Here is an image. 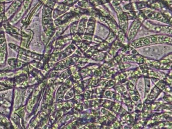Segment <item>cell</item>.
Returning a JSON list of instances; mask_svg holds the SVG:
<instances>
[{"label":"cell","instance_id":"1","mask_svg":"<svg viewBox=\"0 0 172 129\" xmlns=\"http://www.w3.org/2000/svg\"><path fill=\"white\" fill-rule=\"evenodd\" d=\"M161 37L160 35H154L152 37L141 38L140 40H137L132 42L131 45L135 48H139L141 46H146L147 45H152L155 43H161Z\"/></svg>","mask_w":172,"mask_h":129},{"label":"cell","instance_id":"2","mask_svg":"<svg viewBox=\"0 0 172 129\" xmlns=\"http://www.w3.org/2000/svg\"><path fill=\"white\" fill-rule=\"evenodd\" d=\"M7 45L3 32H0V64L5 63L7 57Z\"/></svg>","mask_w":172,"mask_h":129},{"label":"cell","instance_id":"3","mask_svg":"<svg viewBox=\"0 0 172 129\" xmlns=\"http://www.w3.org/2000/svg\"><path fill=\"white\" fill-rule=\"evenodd\" d=\"M145 26L147 27L149 30H152V32H165L167 33H171L172 32V29L170 26H161V25H154L149 22L145 23Z\"/></svg>","mask_w":172,"mask_h":129},{"label":"cell","instance_id":"4","mask_svg":"<svg viewBox=\"0 0 172 129\" xmlns=\"http://www.w3.org/2000/svg\"><path fill=\"white\" fill-rule=\"evenodd\" d=\"M3 25L7 33H9L17 40L21 38V32L19 29L15 28L8 23H4Z\"/></svg>","mask_w":172,"mask_h":129},{"label":"cell","instance_id":"5","mask_svg":"<svg viewBox=\"0 0 172 129\" xmlns=\"http://www.w3.org/2000/svg\"><path fill=\"white\" fill-rule=\"evenodd\" d=\"M27 34L23 32H21L22 39H21V45L23 47H28L29 44L31 41L33 34H34L33 32L30 30H27Z\"/></svg>","mask_w":172,"mask_h":129},{"label":"cell","instance_id":"6","mask_svg":"<svg viewBox=\"0 0 172 129\" xmlns=\"http://www.w3.org/2000/svg\"><path fill=\"white\" fill-rule=\"evenodd\" d=\"M141 26V22L139 20H135L132 23L130 30L129 32L128 38L131 40L134 38Z\"/></svg>","mask_w":172,"mask_h":129},{"label":"cell","instance_id":"7","mask_svg":"<svg viewBox=\"0 0 172 129\" xmlns=\"http://www.w3.org/2000/svg\"><path fill=\"white\" fill-rule=\"evenodd\" d=\"M21 3H22V0H16L15 2L10 6V8H9L6 13L5 16L10 17L12 14L13 15V14L15 13V11L21 5Z\"/></svg>","mask_w":172,"mask_h":129},{"label":"cell","instance_id":"8","mask_svg":"<svg viewBox=\"0 0 172 129\" xmlns=\"http://www.w3.org/2000/svg\"><path fill=\"white\" fill-rule=\"evenodd\" d=\"M73 16V14L72 12L65 14L63 16L61 17L60 18H59L57 20L55 21L56 25L57 26L62 25L64 23H66V22L68 21Z\"/></svg>","mask_w":172,"mask_h":129},{"label":"cell","instance_id":"9","mask_svg":"<svg viewBox=\"0 0 172 129\" xmlns=\"http://www.w3.org/2000/svg\"><path fill=\"white\" fill-rule=\"evenodd\" d=\"M72 63V58H69L67 60L58 63L56 65V66L55 68V70H62L65 69L69 66H70Z\"/></svg>","mask_w":172,"mask_h":129},{"label":"cell","instance_id":"10","mask_svg":"<svg viewBox=\"0 0 172 129\" xmlns=\"http://www.w3.org/2000/svg\"><path fill=\"white\" fill-rule=\"evenodd\" d=\"M8 63L13 68H18V69L22 68V67L24 66L26 64L23 61H21L20 60H17L16 59H13L9 60Z\"/></svg>","mask_w":172,"mask_h":129},{"label":"cell","instance_id":"11","mask_svg":"<svg viewBox=\"0 0 172 129\" xmlns=\"http://www.w3.org/2000/svg\"><path fill=\"white\" fill-rule=\"evenodd\" d=\"M95 19L93 17L90 18L87 24V30H86V33L87 34H93L95 27Z\"/></svg>","mask_w":172,"mask_h":129},{"label":"cell","instance_id":"12","mask_svg":"<svg viewBox=\"0 0 172 129\" xmlns=\"http://www.w3.org/2000/svg\"><path fill=\"white\" fill-rule=\"evenodd\" d=\"M67 88H68V87H67V85H62L60 88V89L58 90L57 95V99L58 100H62V98L63 97L64 93L67 90Z\"/></svg>","mask_w":172,"mask_h":129},{"label":"cell","instance_id":"13","mask_svg":"<svg viewBox=\"0 0 172 129\" xmlns=\"http://www.w3.org/2000/svg\"><path fill=\"white\" fill-rule=\"evenodd\" d=\"M160 90H159V88L157 87L154 88V89L152 90L150 95L149 96V101H152L155 99V98H157L159 93H160Z\"/></svg>","mask_w":172,"mask_h":129},{"label":"cell","instance_id":"14","mask_svg":"<svg viewBox=\"0 0 172 129\" xmlns=\"http://www.w3.org/2000/svg\"><path fill=\"white\" fill-rule=\"evenodd\" d=\"M87 19L86 17H84L80 21L78 28L79 33L80 34H82L83 33L85 26H86V23L87 22Z\"/></svg>","mask_w":172,"mask_h":129},{"label":"cell","instance_id":"15","mask_svg":"<svg viewBox=\"0 0 172 129\" xmlns=\"http://www.w3.org/2000/svg\"><path fill=\"white\" fill-rule=\"evenodd\" d=\"M75 49V47L73 45H70L69 46L68 48L65 50V51L63 52V53L61 55V56H62V58H66V56H68L69 55H70L71 54H72V51H73Z\"/></svg>","mask_w":172,"mask_h":129},{"label":"cell","instance_id":"16","mask_svg":"<svg viewBox=\"0 0 172 129\" xmlns=\"http://www.w3.org/2000/svg\"><path fill=\"white\" fill-rule=\"evenodd\" d=\"M24 13V10L23 8H22L21 10H20V11L18 13L16 14V15H15V17L12 19L11 22H12V23L13 22L15 23L16 22L18 21L19 19L21 17Z\"/></svg>","mask_w":172,"mask_h":129},{"label":"cell","instance_id":"17","mask_svg":"<svg viewBox=\"0 0 172 129\" xmlns=\"http://www.w3.org/2000/svg\"><path fill=\"white\" fill-rule=\"evenodd\" d=\"M79 5H80L81 7L86 8V7H89L90 6V4L86 0H83L79 3Z\"/></svg>","mask_w":172,"mask_h":129},{"label":"cell","instance_id":"18","mask_svg":"<svg viewBox=\"0 0 172 129\" xmlns=\"http://www.w3.org/2000/svg\"><path fill=\"white\" fill-rule=\"evenodd\" d=\"M161 5H162V4L158 2H155V3L150 4V7L152 8L158 9L161 8Z\"/></svg>","mask_w":172,"mask_h":129},{"label":"cell","instance_id":"19","mask_svg":"<svg viewBox=\"0 0 172 129\" xmlns=\"http://www.w3.org/2000/svg\"><path fill=\"white\" fill-rule=\"evenodd\" d=\"M136 6L138 9H142L146 7V2H139L136 3Z\"/></svg>","mask_w":172,"mask_h":129},{"label":"cell","instance_id":"20","mask_svg":"<svg viewBox=\"0 0 172 129\" xmlns=\"http://www.w3.org/2000/svg\"><path fill=\"white\" fill-rule=\"evenodd\" d=\"M77 22H75L72 24L71 27V32L72 34H75L77 32Z\"/></svg>","mask_w":172,"mask_h":129},{"label":"cell","instance_id":"21","mask_svg":"<svg viewBox=\"0 0 172 129\" xmlns=\"http://www.w3.org/2000/svg\"><path fill=\"white\" fill-rule=\"evenodd\" d=\"M4 11V4L3 3H0V16L5 17Z\"/></svg>","mask_w":172,"mask_h":129},{"label":"cell","instance_id":"22","mask_svg":"<svg viewBox=\"0 0 172 129\" xmlns=\"http://www.w3.org/2000/svg\"><path fill=\"white\" fill-rule=\"evenodd\" d=\"M77 0H65L64 4L67 6H71L77 2Z\"/></svg>","mask_w":172,"mask_h":129},{"label":"cell","instance_id":"23","mask_svg":"<svg viewBox=\"0 0 172 129\" xmlns=\"http://www.w3.org/2000/svg\"><path fill=\"white\" fill-rule=\"evenodd\" d=\"M115 37V35H114V32H111V33L109 34V37L107 38V42L108 41L109 43H111V42H112L111 40H114Z\"/></svg>","mask_w":172,"mask_h":129},{"label":"cell","instance_id":"24","mask_svg":"<svg viewBox=\"0 0 172 129\" xmlns=\"http://www.w3.org/2000/svg\"><path fill=\"white\" fill-rule=\"evenodd\" d=\"M124 8H125L126 10H128V11H132L134 9L132 4H129L126 5Z\"/></svg>","mask_w":172,"mask_h":129},{"label":"cell","instance_id":"25","mask_svg":"<svg viewBox=\"0 0 172 129\" xmlns=\"http://www.w3.org/2000/svg\"><path fill=\"white\" fill-rule=\"evenodd\" d=\"M89 1H90L91 4H92V5L95 6L101 4L99 0H89Z\"/></svg>","mask_w":172,"mask_h":129},{"label":"cell","instance_id":"26","mask_svg":"<svg viewBox=\"0 0 172 129\" xmlns=\"http://www.w3.org/2000/svg\"><path fill=\"white\" fill-rule=\"evenodd\" d=\"M120 3V1H119V0H114V1H113V4H114V6L119 5Z\"/></svg>","mask_w":172,"mask_h":129},{"label":"cell","instance_id":"27","mask_svg":"<svg viewBox=\"0 0 172 129\" xmlns=\"http://www.w3.org/2000/svg\"><path fill=\"white\" fill-rule=\"evenodd\" d=\"M13 0H5V1H6V2H10V1H12Z\"/></svg>","mask_w":172,"mask_h":129}]
</instances>
